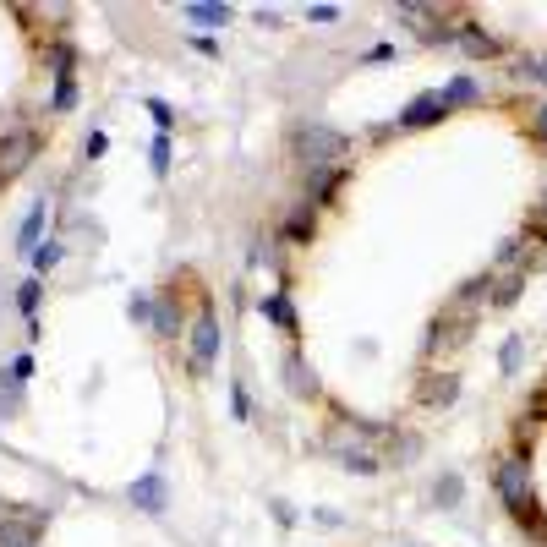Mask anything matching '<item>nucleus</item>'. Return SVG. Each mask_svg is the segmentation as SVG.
<instances>
[{
  "label": "nucleus",
  "instance_id": "16",
  "mask_svg": "<svg viewBox=\"0 0 547 547\" xmlns=\"http://www.w3.org/2000/svg\"><path fill=\"white\" fill-rule=\"evenodd\" d=\"M181 17H186V22H197V28H225V22L236 17V11H230L225 0H186Z\"/></svg>",
  "mask_w": 547,
  "mask_h": 547
},
{
  "label": "nucleus",
  "instance_id": "36",
  "mask_svg": "<svg viewBox=\"0 0 547 547\" xmlns=\"http://www.w3.org/2000/svg\"><path fill=\"white\" fill-rule=\"evenodd\" d=\"M0 515H6V498H0Z\"/></svg>",
  "mask_w": 547,
  "mask_h": 547
},
{
  "label": "nucleus",
  "instance_id": "9",
  "mask_svg": "<svg viewBox=\"0 0 547 547\" xmlns=\"http://www.w3.org/2000/svg\"><path fill=\"white\" fill-rule=\"evenodd\" d=\"M471 340V318H455V312H438L433 318V329H427V340H422V356L427 362H438L444 351H455V345Z\"/></svg>",
  "mask_w": 547,
  "mask_h": 547
},
{
  "label": "nucleus",
  "instance_id": "30",
  "mask_svg": "<svg viewBox=\"0 0 547 547\" xmlns=\"http://www.w3.org/2000/svg\"><path fill=\"white\" fill-rule=\"evenodd\" d=\"M143 110H148V115H154V126H159V132H170V126H176V110H170V104H165V99H148V104H143Z\"/></svg>",
  "mask_w": 547,
  "mask_h": 547
},
{
  "label": "nucleus",
  "instance_id": "5",
  "mask_svg": "<svg viewBox=\"0 0 547 547\" xmlns=\"http://www.w3.org/2000/svg\"><path fill=\"white\" fill-rule=\"evenodd\" d=\"M460 389H465V378L455 367H422V378H416V394L411 400L422 405V411H449V405L460 400Z\"/></svg>",
  "mask_w": 547,
  "mask_h": 547
},
{
  "label": "nucleus",
  "instance_id": "17",
  "mask_svg": "<svg viewBox=\"0 0 547 547\" xmlns=\"http://www.w3.org/2000/svg\"><path fill=\"white\" fill-rule=\"evenodd\" d=\"M345 176H351V170H345V165H334V170H307V197H312V203H334V192H340V186H345Z\"/></svg>",
  "mask_w": 547,
  "mask_h": 547
},
{
  "label": "nucleus",
  "instance_id": "13",
  "mask_svg": "<svg viewBox=\"0 0 547 547\" xmlns=\"http://www.w3.org/2000/svg\"><path fill=\"white\" fill-rule=\"evenodd\" d=\"M44 219H50V203H44V197H33L28 214H22V225H17V241H11L22 258H33V252L44 247Z\"/></svg>",
  "mask_w": 547,
  "mask_h": 547
},
{
  "label": "nucleus",
  "instance_id": "23",
  "mask_svg": "<svg viewBox=\"0 0 547 547\" xmlns=\"http://www.w3.org/2000/svg\"><path fill=\"white\" fill-rule=\"evenodd\" d=\"M61 258H66V247H61V236H44V247L33 252V274H50V269H61Z\"/></svg>",
  "mask_w": 547,
  "mask_h": 547
},
{
  "label": "nucleus",
  "instance_id": "34",
  "mask_svg": "<svg viewBox=\"0 0 547 547\" xmlns=\"http://www.w3.org/2000/svg\"><path fill=\"white\" fill-rule=\"evenodd\" d=\"M531 132H537V143L547 148V104H537V121H531Z\"/></svg>",
  "mask_w": 547,
  "mask_h": 547
},
{
  "label": "nucleus",
  "instance_id": "15",
  "mask_svg": "<svg viewBox=\"0 0 547 547\" xmlns=\"http://www.w3.org/2000/svg\"><path fill=\"white\" fill-rule=\"evenodd\" d=\"M148 329L159 334V340H181L186 334V318H181V301H176V290H165V296L154 301V323Z\"/></svg>",
  "mask_w": 547,
  "mask_h": 547
},
{
  "label": "nucleus",
  "instance_id": "29",
  "mask_svg": "<svg viewBox=\"0 0 547 547\" xmlns=\"http://www.w3.org/2000/svg\"><path fill=\"white\" fill-rule=\"evenodd\" d=\"M126 318H132L137 329H148V323H154V296H132L126 301Z\"/></svg>",
  "mask_w": 547,
  "mask_h": 547
},
{
  "label": "nucleus",
  "instance_id": "28",
  "mask_svg": "<svg viewBox=\"0 0 547 547\" xmlns=\"http://www.w3.org/2000/svg\"><path fill=\"white\" fill-rule=\"evenodd\" d=\"M230 411H236V422H252V394L241 378H230Z\"/></svg>",
  "mask_w": 547,
  "mask_h": 547
},
{
  "label": "nucleus",
  "instance_id": "1",
  "mask_svg": "<svg viewBox=\"0 0 547 547\" xmlns=\"http://www.w3.org/2000/svg\"><path fill=\"white\" fill-rule=\"evenodd\" d=\"M290 154L307 170H334V165H345L351 143H345V132H334V126H323V121H301L296 132H290Z\"/></svg>",
  "mask_w": 547,
  "mask_h": 547
},
{
  "label": "nucleus",
  "instance_id": "25",
  "mask_svg": "<svg viewBox=\"0 0 547 547\" xmlns=\"http://www.w3.org/2000/svg\"><path fill=\"white\" fill-rule=\"evenodd\" d=\"M170 159H176V143H170V132H159L154 143H148V170H154V176H170Z\"/></svg>",
  "mask_w": 547,
  "mask_h": 547
},
{
  "label": "nucleus",
  "instance_id": "7",
  "mask_svg": "<svg viewBox=\"0 0 547 547\" xmlns=\"http://www.w3.org/2000/svg\"><path fill=\"white\" fill-rule=\"evenodd\" d=\"M279 378H285V389L296 394L301 405H318V400H323V383H318V372L307 367L301 345H290V351H285V362H279Z\"/></svg>",
  "mask_w": 547,
  "mask_h": 547
},
{
  "label": "nucleus",
  "instance_id": "18",
  "mask_svg": "<svg viewBox=\"0 0 547 547\" xmlns=\"http://www.w3.org/2000/svg\"><path fill=\"white\" fill-rule=\"evenodd\" d=\"M509 520L520 526V537H526V542H542V547H547V509L537 504V498H531V504H520Z\"/></svg>",
  "mask_w": 547,
  "mask_h": 547
},
{
  "label": "nucleus",
  "instance_id": "24",
  "mask_svg": "<svg viewBox=\"0 0 547 547\" xmlns=\"http://www.w3.org/2000/svg\"><path fill=\"white\" fill-rule=\"evenodd\" d=\"M39 301H44V279L39 274H33V279H22V290H17V312H22V318H39Z\"/></svg>",
  "mask_w": 547,
  "mask_h": 547
},
{
  "label": "nucleus",
  "instance_id": "35",
  "mask_svg": "<svg viewBox=\"0 0 547 547\" xmlns=\"http://www.w3.org/2000/svg\"><path fill=\"white\" fill-rule=\"evenodd\" d=\"M542 219H547V197H542Z\"/></svg>",
  "mask_w": 547,
  "mask_h": 547
},
{
  "label": "nucleus",
  "instance_id": "26",
  "mask_svg": "<svg viewBox=\"0 0 547 547\" xmlns=\"http://www.w3.org/2000/svg\"><path fill=\"white\" fill-rule=\"evenodd\" d=\"M50 72H55V77H77V50H72V39H55V44H50Z\"/></svg>",
  "mask_w": 547,
  "mask_h": 547
},
{
  "label": "nucleus",
  "instance_id": "12",
  "mask_svg": "<svg viewBox=\"0 0 547 547\" xmlns=\"http://www.w3.org/2000/svg\"><path fill=\"white\" fill-rule=\"evenodd\" d=\"M444 93H416V99L411 104H405V110H400V121H394V126H400V132H416V126H438V121H444Z\"/></svg>",
  "mask_w": 547,
  "mask_h": 547
},
{
  "label": "nucleus",
  "instance_id": "33",
  "mask_svg": "<svg viewBox=\"0 0 547 547\" xmlns=\"http://www.w3.org/2000/svg\"><path fill=\"white\" fill-rule=\"evenodd\" d=\"M11 378H17V383H28V378H33V356H28V351H22L17 362H11Z\"/></svg>",
  "mask_w": 547,
  "mask_h": 547
},
{
  "label": "nucleus",
  "instance_id": "3",
  "mask_svg": "<svg viewBox=\"0 0 547 547\" xmlns=\"http://www.w3.org/2000/svg\"><path fill=\"white\" fill-rule=\"evenodd\" d=\"M44 148V132L28 121V115H11L6 126H0V181H17L22 170L39 159Z\"/></svg>",
  "mask_w": 547,
  "mask_h": 547
},
{
  "label": "nucleus",
  "instance_id": "21",
  "mask_svg": "<svg viewBox=\"0 0 547 547\" xmlns=\"http://www.w3.org/2000/svg\"><path fill=\"white\" fill-rule=\"evenodd\" d=\"M22 416V383L11 378V367H0V422Z\"/></svg>",
  "mask_w": 547,
  "mask_h": 547
},
{
  "label": "nucleus",
  "instance_id": "14",
  "mask_svg": "<svg viewBox=\"0 0 547 547\" xmlns=\"http://www.w3.org/2000/svg\"><path fill=\"white\" fill-rule=\"evenodd\" d=\"M132 504L143 509V515H165V509H170V487H165V476H159V471L137 476V482H132Z\"/></svg>",
  "mask_w": 547,
  "mask_h": 547
},
{
  "label": "nucleus",
  "instance_id": "2",
  "mask_svg": "<svg viewBox=\"0 0 547 547\" xmlns=\"http://www.w3.org/2000/svg\"><path fill=\"white\" fill-rule=\"evenodd\" d=\"M493 493H498V504H504L509 515L537 498V476H531V455H526V449H504V455L493 460Z\"/></svg>",
  "mask_w": 547,
  "mask_h": 547
},
{
  "label": "nucleus",
  "instance_id": "32",
  "mask_svg": "<svg viewBox=\"0 0 547 547\" xmlns=\"http://www.w3.org/2000/svg\"><path fill=\"white\" fill-rule=\"evenodd\" d=\"M307 22H318V28H329V22H340V6H307Z\"/></svg>",
  "mask_w": 547,
  "mask_h": 547
},
{
  "label": "nucleus",
  "instance_id": "37",
  "mask_svg": "<svg viewBox=\"0 0 547 547\" xmlns=\"http://www.w3.org/2000/svg\"><path fill=\"white\" fill-rule=\"evenodd\" d=\"M405 547H416V542H405Z\"/></svg>",
  "mask_w": 547,
  "mask_h": 547
},
{
  "label": "nucleus",
  "instance_id": "27",
  "mask_svg": "<svg viewBox=\"0 0 547 547\" xmlns=\"http://www.w3.org/2000/svg\"><path fill=\"white\" fill-rule=\"evenodd\" d=\"M520 356H526V340H520V334H509L504 351H498V367H504V378H509V372H520Z\"/></svg>",
  "mask_w": 547,
  "mask_h": 547
},
{
  "label": "nucleus",
  "instance_id": "4",
  "mask_svg": "<svg viewBox=\"0 0 547 547\" xmlns=\"http://www.w3.org/2000/svg\"><path fill=\"white\" fill-rule=\"evenodd\" d=\"M186 345H192V378H203V372L219 362V312L208 296L197 301V318L186 323Z\"/></svg>",
  "mask_w": 547,
  "mask_h": 547
},
{
  "label": "nucleus",
  "instance_id": "20",
  "mask_svg": "<svg viewBox=\"0 0 547 547\" xmlns=\"http://www.w3.org/2000/svg\"><path fill=\"white\" fill-rule=\"evenodd\" d=\"M460 498H465V476H460V471H444V476L433 482V504H438V509H455Z\"/></svg>",
  "mask_w": 547,
  "mask_h": 547
},
{
  "label": "nucleus",
  "instance_id": "22",
  "mask_svg": "<svg viewBox=\"0 0 547 547\" xmlns=\"http://www.w3.org/2000/svg\"><path fill=\"white\" fill-rule=\"evenodd\" d=\"M77 110V77H55L50 88V115H72Z\"/></svg>",
  "mask_w": 547,
  "mask_h": 547
},
{
  "label": "nucleus",
  "instance_id": "6",
  "mask_svg": "<svg viewBox=\"0 0 547 547\" xmlns=\"http://www.w3.org/2000/svg\"><path fill=\"white\" fill-rule=\"evenodd\" d=\"M394 17L411 22V33L422 44H455V22H444L449 17L444 6H416V0H400V6H394Z\"/></svg>",
  "mask_w": 547,
  "mask_h": 547
},
{
  "label": "nucleus",
  "instance_id": "31",
  "mask_svg": "<svg viewBox=\"0 0 547 547\" xmlns=\"http://www.w3.org/2000/svg\"><path fill=\"white\" fill-rule=\"evenodd\" d=\"M104 154H110V137H104V132H88V143H83V159H93V165H99Z\"/></svg>",
  "mask_w": 547,
  "mask_h": 547
},
{
  "label": "nucleus",
  "instance_id": "38",
  "mask_svg": "<svg viewBox=\"0 0 547 547\" xmlns=\"http://www.w3.org/2000/svg\"><path fill=\"white\" fill-rule=\"evenodd\" d=\"M0 186H6V181H0Z\"/></svg>",
  "mask_w": 547,
  "mask_h": 547
},
{
  "label": "nucleus",
  "instance_id": "10",
  "mask_svg": "<svg viewBox=\"0 0 547 547\" xmlns=\"http://www.w3.org/2000/svg\"><path fill=\"white\" fill-rule=\"evenodd\" d=\"M258 312L274 323L279 334H285L290 345H301V312H296V301H290V285H274L269 296L258 301Z\"/></svg>",
  "mask_w": 547,
  "mask_h": 547
},
{
  "label": "nucleus",
  "instance_id": "19",
  "mask_svg": "<svg viewBox=\"0 0 547 547\" xmlns=\"http://www.w3.org/2000/svg\"><path fill=\"white\" fill-rule=\"evenodd\" d=\"M444 93V110H460V104H482V83L476 77H455L449 88H438Z\"/></svg>",
  "mask_w": 547,
  "mask_h": 547
},
{
  "label": "nucleus",
  "instance_id": "8",
  "mask_svg": "<svg viewBox=\"0 0 547 547\" xmlns=\"http://www.w3.org/2000/svg\"><path fill=\"white\" fill-rule=\"evenodd\" d=\"M455 44H460L465 61H498V55H504V39H498V33H487L482 22L460 17V11H455Z\"/></svg>",
  "mask_w": 547,
  "mask_h": 547
},
{
  "label": "nucleus",
  "instance_id": "11",
  "mask_svg": "<svg viewBox=\"0 0 547 547\" xmlns=\"http://www.w3.org/2000/svg\"><path fill=\"white\" fill-rule=\"evenodd\" d=\"M279 241H290V247H312V241H318V203H312V197H301V203L285 214Z\"/></svg>",
  "mask_w": 547,
  "mask_h": 547
}]
</instances>
